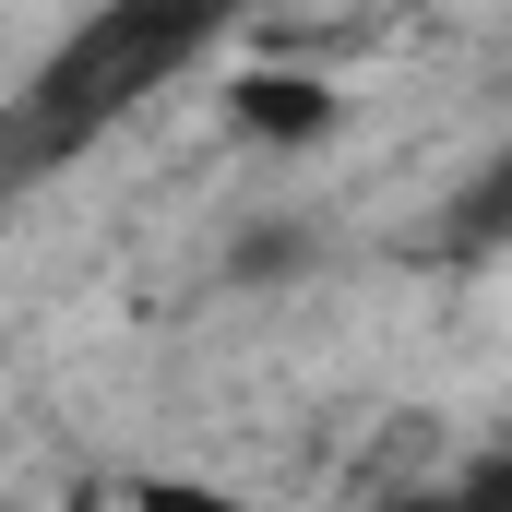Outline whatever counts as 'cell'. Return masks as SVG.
<instances>
[{"mask_svg": "<svg viewBox=\"0 0 512 512\" xmlns=\"http://www.w3.org/2000/svg\"><path fill=\"white\" fill-rule=\"evenodd\" d=\"M120 512H251V501L215 477H120Z\"/></svg>", "mask_w": 512, "mask_h": 512, "instance_id": "obj_5", "label": "cell"}, {"mask_svg": "<svg viewBox=\"0 0 512 512\" xmlns=\"http://www.w3.org/2000/svg\"><path fill=\"white\" fill-rule=\"evenodd\" d=\"M72 512H120V489H72Z\"/></svg>", "mask_w": 512, "mask_h": 512, "instance_id": "obj_7", "label": "cell"}, {"mask_svg": "<svg viewBox=\"0 0 512 512\" xmlns=\"http://www.w3.org/2000/svg\"><path fill=\"white\" fill-rule=\"evenodd\" d=\"M417 512H512V441H489L477 465H453V477H441Z\"/></svg>", "mask_w": 512, "mask_h": 512, "instance_id": "obj_4", "label": "cell"}, {"mask_svg": "<svg viewBox=\"0 0 512 512\" xmlns=\"http://www.w3.org/2000/svg\"><path fill=\"white\" fill-rule=\"evenodd\" d=\"M310 251H322V239H310L298 215H262V227L227 239V286H286V274H310Z\"/></svg>", "mask_w": 512, "mask_h": 512, "instance_id": "obj_2", "label": "cell"}, {"mask_svg": "<svg viewBox=\"0 0 512 512\" xmlns=\"http://www.w3.org/2000/svg\"><path fill=\"white\" fill-rule=\"evenodd\" d=\"M334 84L322 72H227V131H251V143H274V155H298V143H334Z\"/></svg>", "mask_w": 512, "mask_h": 512, "instance_id": "obj_1", "label": "cell"}, {"mask_svg": "<svg viewBox=\"0 0 512 512\" xmlns=\"http://www.w3.org/2000/svg\"><path fill=\"white\" fill-rule=\"evenodd\" d=\"M167 12H179L191 36H215V24H227V12H251V0H167Z\"/></svg>", "mask_w": 512, "mask_h": 512, "instance_id": "obj_6", "label": "cell"}, {"mask_svg": "<svg viewBox=\"0 0 512 512\" xmlns=\"http://www.w3.org/2000/svg\"><path fill=\"white\" fill-rule=\"evenodd\" d=\"M453 239H465V251H512V143L453 191Z\"/></svg>", "mask_w": 512, "mask_h": 512, "instance_id": "obj_3", "label": "cell"}]
</instances>
